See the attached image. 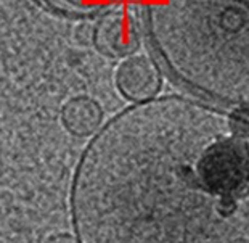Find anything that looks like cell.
Here are the masks:
<instances>
[{"label": "cell", "instance_id": "cell-5", "mask_svg": "<svg viewBox=\"0 0 249 243\" xmlns=\"http://www.w3.org/2000/svg\"><path fill=\"white\" fill-rule=\"evenodd\" d=\"M61 123L74 137L93 135L103 123V108L97 100L87 95L70 98L61 108Z\"/></svg>", "mask_w": 249, "mask_h": 243}, {"label": "cell", "instance_id": "cell-4", "mask_svg": "<svg viewBox=\"0 0 249 243\" xmlns=\"http://www.w3.org/2000/svg\"><path fill=\"white\" fill-rule=\"evenodd\" d=\"M114 81L127 102L139 103L158 97L162 89V71L153 56L132 55L118 66Z\"/></svg>", "mask_w": 249, "mask_h": 243}, {"label": "cell", "instance_id": "cell-1", "mask_svg": "<svg viewBox=\"0 0 249 243\" xmlns=\"http://www.w3.org/2000/svg\"><path fill=\"white\" fill-rule=\"evenodd\" d=\"M70 211L79 243H249V112L129 105L82 150Z\"/></svg>", "mask_w": 249, "mask_h": 243}, {"label": "cell", "instance_id": "cell-6", "mask_svg": "<svg viewBox=\"0 0 249 243\" xmlns=\"http://www.w3.org/2000/svg\"><path fill=\"white\" fill-rule=\"evenodd\" d=\"M49 12L68 18H92L118 8L125 0H36Z\"/></svg>", "mask_w": 249, "mask_h": 243}, {"label": "cell", "instance_id": "cell-3", "mask_svg": "<svg viewBox=\"0 0 249 243\" xmlns=\"http://www.w3.org/2000/svg\"><path fill=\"white\" fill-rule=\"evenodd\" d=\"M139 21L127 10H109L100 15L92 29V44L100 55L111 60H125L140 49Z\"/></svg>", "mask_w": 249, "mask_h": 243}, {"label": "cell", "instance_id": "cell-7", "mask_svg": "<svg viewBox=\"0 0 249 243\" xmlns=\"http://www.w3.org/2000/svg\"><path fill=\"white\" fill-rule=\"evenodd\" d=\"M45 243H79L76 235H71L68 232H60V234H53L47 239Z\"/></svg>", "mask_w": 249, "mask_h": 243}, {"label": "cell", "instance_id": "cell-2", "mask_svg": "<svg viewBox=\"0 0 249 243\" xmlns=\"http://www.w3.org/2000/svg\"><path fill=\"white\" fill-rule=\"evenodd\" d=\"M151 56L182 91L249 112V0H139Z\"/></svg>", "mask_w": 249, "mask_h": 243}]
</instances>
